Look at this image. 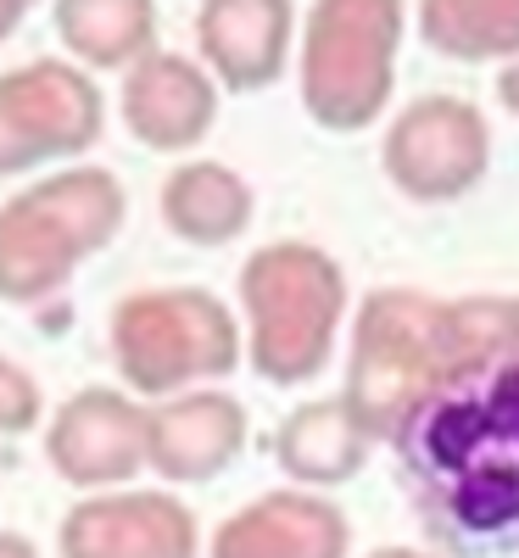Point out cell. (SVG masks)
Here are the masks:
<instances>
[{
	"label": "cell",
	"instance_id": "cell-3",
	"mask_svg": "<svg viewBox=\"0 0 519 558\" xmlns=\"http://www.w3.org/2000/svg\"><path fill=\"white\" fill-rule=\"evenodd\" d=\"M129 213L107 168H57L0 207V302L34 307L57 296L79 263L118 241Z\"/></svg>",
	"mask_w": 519,
	"mask_h": 558
},
{
	"label": "cell",
	"instance_id": "cell-13",
	"mask_svg": "<svg viewBox=\"0 0 519 558\" xmlns=\"http://www.w3.org/2000/svg\"><path fill=\"white\" fill-rule=\"evenodd\" d=\"M352 520L324 492H263L213 531L207 558H347Z\"/></svg>",
	"mask_w": 519,
	"mask_h": 558
},
{
	"label": "cell",
	"instance_id": "cell-15",
	"mask_svg": "<svg viewBox=\"0 0 519 558\" xmlns=\"http://www.w3.org/2000/svg\"><path fill=\"white\" fill-rule=\"evenodd\" d=\"M369 436L347 413L341 397H313L302 408H291L274 430V463L286 470V481H297L302 492H329L363 475L369 463Z\"/></svg>",
	"mask_w": 519,
	"mask_h": 558
},
{
	"label": "cell",
	"instance_id": "cell-11",
	"mask_svg": "<svg viewBox=\"0 0 519 558\" xmlns=\"http://www.w3.org/2000/svg\"><path fill=\"white\" fill-rule=\"evenodd\" d=\"M252 441V418L241 397L229 391H184L168 402H152L146 418V470L162 486H202L218 481Z\"/></svg>",
	"mask_w": 519,
	"mask_h": 558
},
{
	"label": "cell",
	"instance_id": "cell-22",
	"mask_svg": "<svg viewBox=\"0 0 519 558\" xmlns=\"http://www.w3.org/2000/svg\"><path fill=\"white\" fill-rule=\"evenodd\" d=\"M23 17H28V7H23V0H0V39H12Z\"/></svg>",
	"mask_w": 519,
	"mask_h": 558
},
{
	"label": "cell",
	"instance_id": "cell-14",
	"mask_svg": "<svg viewBox=\"0 0 519 558\" xmlns=\"http://www.w3.org/2000/svg\"><path fill=\"white\" fill-rule=\"evenodd\" d=\"M297 12L286 0H213L196 12V51L218 89L252 96L268 89L291 62Z\"/></svg>",
	"mask_w": 519,
	"mask_h": 558
},
{
	"label": "cell",
	"instance_id": "cell-18",
	"mask_svg": "<svg viewBox=\"0 0 519 558\" xmlns=\"http://www.w3.org/2000/svg\"><path fill=\"white\" fill-rule=\"evenodd\" d=\"M419 34L452 62H519V0H431Z\"/></svg>",
	"mask_w": 519,
	"mask_h": 558
},
{
	"label": "cell",
	"instance_id": "cell-19",
	"mask_svg": "<svg viewBox=\"0 0 519 558\" xmlns=\"http://www.w3.org/2000/svg\"><path fill=\"white\" fill-rule=\"evenodd\" d=\"M39 413H45V391H39V380L28 375L17 357L0 352V441L28 436V430L39 425Z\"/></svg>",
	"mask_w": 519,
	"mask_h": 558
},
{
	"label": "cell",
	"instance_id": "cell-20",
	"mask_svg": "<svg viewBox=\"0 0 519 558\" xmlns=\"http://www.w3.org/2000/svg\"><path fill=\"white\" fill-rule=\"evenodd\" d=\"M0 558H39V547L17 531H0Z\"/></svg>",
	"mask_w": 519,
	"mask_h": 558
},
{
	"label": "cell",
	"instance_id": "cell-6",
	"mask_svg": "<svg viewBox=\"0 0 519 558\" xmlns=\"http://www.w3.org/2000/svg\"><path fill=\"white\" fill-rule=\"evenodd\" d=\"M408 12L391 0H318L302 17V107L329 134H358L386 112Z\"/></svg>",
	"mask_w": 519,
	"mask_h": 558
},
{
	"label": "cell",
	"instance_id": "cell-1",
	"mask_svg": "<svg viewBox=\"0 0 519 558\" xmlns=\"http://www.w3.org/2000/svg\"><path fill=\"white\" fill-rule=\"evenodd\" d=\"M391 447L413 514L442 553H519V357L447 380Z\"/></svg>",
	"mask_w": 519,
	"mask_h": 558
},
{
	"label": "cell",
	"instance_id": "cell-16",
	"mask_svg": "<svg viewBox=\"0 0 519 558\" xmlns=\"http://www.w3.org/2000/svg\"><path fill=\"white\" fill-rule=\"evenodd\" d=\"M162 223L184 246H234L252 229V184L234 173L229 162H179L168 179H162Z\"/></svg>",
	"mask_w": 519,
	"mask_h": 558
},
{
	"label": "cell",
	"instance_id": "cell-4",
	"mask_svg": "<svg viewBox=\"0 0 519 558\" xmlns=\"http://www.w3.org/2000/svg\"><path fill=\"white\" fill-rule=\"evenodd\" d=\"M246 357L268 386H307L336 357V330L347 313L341 263L307 241H274L241 263Z\"/></svg>",
	"mask_w": 519,
	"mask_h": 558
},
{
	"label": "cell",
	"instance_id": "cell-17",
	"mask_svg": "<svg viewBox=\"0 0 519 558\" xmlns=\"http://www.w3.org/2000/svg\"><path fill=\"white\" fill-rule=\"evenodd\" d=\"M57 39L73 51V68L129 73L157 51V7L152 0H62L51 7Z\"/></svg>",
	"mask_w": 519,
	"mask_h": 558
},
{
	"label": "cell",
	"instance_id": "cell-12",
	"mask_svg": "<svg viewBox=\"0 0 519 558\" xmlns=\"http://www.w3.org/2000/svg\"><path fill=\"white\" fill-rule=\"evenodd\" d=\"M123 129L152 151H196L218 118V84L196 57L152 51L134 62L118 89Z\"/></svg>",
	"mask_w": 519,
	"mask_h": 558
},
{
	"label": "cell",
	"instance_id": "cell-21",
	"mask_svg": "<svg viewBox=\"0 0 519 558\" xmlns=\"http://www.w3.org/2000/svg\"><path fill=\"white\" fill-rule=\"evenodd\" d=\"M497 101H503L508 112H519V62L503 68V78H497Z\"/></svg>",
	"mask_w": 519,
	"mask_h": 558
},
{
	"label": "cell",
	"instance_id": "cell-2",
	"mask_svg": "<svg viewBox=\"0 0 519 558\" xmlns=\"http://www.w3.org/2000/svg\"><path fill=\"white\" fill-rule=\"evenodd\" d=\"M492 363L486 296L436 302L419 291H369L352 324L347 413L369 441H397V430L447 380Z\"/></svg>",
	"mask_w": 519,
	"mask_h": 558
},
{
	"label": "cell",
	"instance_id": "cell-7",
	"mask_svg": "<svg viewBox=\"0 0 519 558\" xmlns=\"http://www.w3.org/2000/svg\"><path fill=\"white\" fill-rule=\"evenodd\" d=\"M101 84L62 57L0 68V179L45 162H73L101 140Z\"/></svg>",
	"mask_w": 519,
	"mask_h": 558
},
{
	"label": "cell",
	"instance_id": "cell-8",
	"mask_svg": "<svg viewBox=\"0 0 519 558\" xmlns=\"http://www.w3.org/2000/svg\"><path fill=\"white\" fill-rule=\"evenodd\" d=\"M386 179L413 202H458L486 179L492 129L463 96H419L386 129Z\"/></svg>",
	"mask_w": 519,
	"mask_h": 558
},
{
	"label": "cell",
	"instance_id": "cell-5",
	"mask_svg": "<svg viewBox=\"0 0 519 558\" xmlns=\"http://www.w3.org/2000/svg\"><path fill=\"white\" fill-rule=\"evenodd\" d=\"M107 341L123 391H134L140 402H168L196 386L229 380L246 363L241 318L202 286L129 291L112 307Z\"/></svg>",
	"mask_w": 519,
	"mask_h": 558
},
{
	"label": "cell",
	"instance_id": "cell-10",
	"mask_svg": "<svg viewBox=\"0 0 519 558\" xmlns=\"http://www.w3.org/2000/svg\"><path fill=\"white\" fill-rule=\"evenodd\" d=\"M62 558H202V525L173 492H96L57 525Z\"/></svg>",
	"mask_w": 519,
	"mask_h": 558
},
{
	"label": "cell",
	"instance_id": "cell-9",
	"mask_svg": "<svg viewBox=\"0 0 519 558\" xmlns=\"http://www.w3.org/2000/svg\"><path fill=\"white\" fill-rule=\"evenodd\" d=\"M146 418H152V402H140L134 391L84 386L51 413V425H45V458L84 497L123 492L146 470Z\"/></svg>",
	"mask_w": 519,
	"mask_h": 558
},
{
	"label": "cell",
	"instance_id": "cell-23",
	"mask_svg": "<svg viewBox=\"0 0 519 558\" xmlns=\"http://www.w3.org/2000/svg\"><path fill=\"white\" fill-rule=\"evenodd\" d=\"M363 558H431V553H419V547H374Z\"/></svg>",
	"mask_w": 519,
	"mask_h": 558
}]
</instances>
